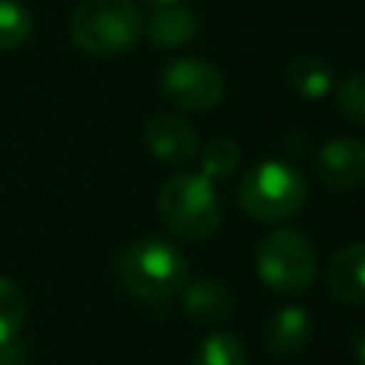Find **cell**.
Masks as SVG:
<instances>
[{"mask_svg":"<svg viewBox=\"0 0 365 365\" xmlns=\"http://www.w3.org/2000/svg\"><path fill=\"white\" fill-rule=\"evenodd\" d=\"M325 285L345 305H365V242L339 248L325 271Z\"/></svg>","mask_w":365,"mask_h":365,"instance_id":"obj_10","label":"cell"},{"mask_svg":"<svg viewBox=\"0 0 365 365\" xmlns=\"http://www.w3.org/2000/svg\"><path fill=\"white\" fill-rule=\"evenodd\" d=\"M311 331H314V322L302 305H282L268 317L262 342L271 356L288 359V356H297L308 345Z\"/></svg>","mask_w":365,"mask_h":365,"instance_id":"obj_9","label":"cell"},{"mask_svg":"<svg viewBox=\"0 0 365 365\" xmlns=\"http://www.w3.org/2000/svg\"><path fill=\"white\" fill-rule=\"evenodd\" d=\"M163 225L180 240H202L220 225V197L214 182L200 171H182L163 182L157 197Z\"/></svg>","mask_w":365,"mask_h":365,"instance_id":"obj_3","label":"cell"},{"mask_svg":"<svg viewBox=\"0 0 365 365\" xmlns=\"http://www.w3.org/2000/svg\"><path fill=\"white\" fill-rule=\"evenodd\" d=\"M26 322V297L17 282L0 277V345L17 339Z\"/></svg>","mask_w":365,"mask_h":365,"instance_id":"obj_16","label":"cell"},{"mask_svg":"<svg viewBox=\"0 0 365 365\" xmlns=\"http://www.w3.org/2000/svg\"><path fill=\"white\" fill-rule=\"evenodd\" d=\"M160 94L174 108L208 111L222 100L225 80L211 60L177 57V60H168L160 71Z\"/></svg>","mask_w":365,"mask_h":365,"instance_id":"obj_6","label":"cell"},{"mask_svg":"<svg viewBox=\"0 0 365 365\" xmlns=\"http://www.w3.org/2000/svg\"><path fill=\"white\" fill-rule=\"evenodd\" d=\"M143 31L148 34V40L157 46V48H177L182 43H188L197 31V17L188 6H180V3H165V6H157L148 20L143 23Z\"/></svg>","mask_w":365,"mask_h":365,"instance_id":"obj_12","label":"cell"},{"mask_svg":"<svg viewBox=\"0 0 365 365\" xmlns=\"http://www.w3.org/2000/svg\"><path fill=\"white\" fill-rule=\"evenodd\" d=\"M237 200L248 217L259 222H279L302 208L305 177L285 160H262L242 177Z\"/></svg>","mask_w":365,"mask_h":365,"instance_id":"obj_4","label":"cell"},{"mask_svg":"<svg viewBox=\"0 0 365 365\" xmlns=\"http://www.w3.org/2000/svg\"><path fill=\"white\" fill-rule=\"evenodd\" d=\"M34 14L23 0H0V51L17 48L31 37Z\"/></svg>","mask_w":365,"mask_h":365,"instance_id":"obj_15","label":"cell"},{"mask_svg":"<svg viewBox=\"0 0 365 365\" xmlns=\"http://www.w3.org/2000/svg\"><path fill=\"white\" fill-rule=\"evenodd\" d=\"M180 291H182V308L197 322L217 325V322L228 319L234 311V297H231L228 285L220 282L217 277H197V279L185 282Z\"/></svg>","mask_w":365,"mask_h":365,"instance_id":"obj_11","label":"cell"},{"mask_svg":"<svg viewBox=\"0 0 365 365\" xmlns=\"http://www.w3.org/2000/svg\"><path fill=\"white\" fill-rule=\"evenodd\" d=\"M257 274L277 294H302L317 274L311 240L291 228H277L257 245Z\"/></svg>","mask_w":365,"mask_h":365,"instance_id":"obj_5","label":"cell"},{"mask_svg":"<svg viewBox=\"0 0 365 365\" xmlns=\"http://www.w3.org/2000/svg\"><path fill=\"white\" fill-rule=\"evenodd\" d=\"M336 106L351 123L365 125V71L342 80V86L336 88Z\"/></svg>","mask_w":365,"mask_h":365,"instance_id":"obj_18","label":"cell"},{"mask_svg":"<svg viewBox=\"0 0 365 365\" xmlns=\"http://www.w3.org/2000/svg\"><path fill=\"white\" fill-rule=\"evenodd\" d=\"M145 3H151V6H165V3H177V0H145Z\"/></svg>","mask_w":365,"mask_h":365,"instance_id":"obj_21","label":"cell"},{"mask_svg":"<svg viewBox=\"0 0 365 365\" xmlns=\"http://www.w3.org/2000/svg\"><path fill=\"white\" fill-rule=\"evenodd\" d=\"M285 83L294 94H299L305 100H319L334 91V71L325 60H319L314 54H302L288 63Z\"/></svg>","mask_w":365,"mask_h":365,"instance_id":"obj_13","label":"cell"},{"mask_svg":"<svg viewBox=\"0 0 365 365\" xmlns=\"http://www.w3.org/2000/svg\"><path fill=\"white\" fill-rule=\"evenodd\" d=\"M0 365H26V345L17 339L0 345Z\"/></svg>","mask_w":365,"mask_h":365,"instance_id":"obj_19","label":"cell"},{"mask_svg":"<svg viewBox=\"0 0 365 365\" xmlns=\"http://www.w3.org/2000/svg\"><path fill=\"white\" fill-rule=\"evenodd\" d=\"M191 365H248V351L234 331H214L200 339Z\"/></svg>","mask_w":365,"mask_h":365,"instance_id":"obj_14","label":"cell"},{"mask_svg":"<svg viewBox=\"0 0 365 365\" xmlns=\"http://www.w3.org/2000/svg\"><path fill=\"white\" fill-rule=\"evenodd\" d=\"M240 157H242L240 145L231 137H217V140H211L205 145L200 165H202V174L208 180H222V177H228L240 165Z\"/></svg>","mask_w":365,"mask_h":365,"instance_id":"obj_17","label":"cell"},{"mask_svg":"<svg viewBox=\"0 0 365 365\" xmlns=\"http://www.w3.org/2000/svg\"><path fill=\"white\" fill-rule=\"evenodd\" d=\"M143 23L145 20L134 0H80L71 11L68 31L77 48L111 57L137 46Z\"/></svg>","mask_w":365,"mask_h":365,"instance_id":"obj_2","label":"cell"},{"mask_svg":"<svg viewBox=\"0 0 365 365\" xmlns=\"http://www.w3.org/2000/svg\"><path fill=\"white\" fill-rule=\"evenodd\" d=\"M314 168L328 188H354L365 180V143L354 137H334L319 148Z\"/></svg>","mask_w":365,"mask_h":365,"instance_id":"obj_7","label":"cell"},{"mask_svg":"<svg viewBox=\"0 0 365 365\" xmlns=\"http://www.w3.org/2000/svg\"><path fill=\"white\" fill-rule=\"evenodd\" d=\"M117 282L143 302L171 299L188 279L185 257L160 237L131 242L117 259Z\"/></svg>","mask_w":365,"mask_h":365,"instance_id":"obj_1","label":"cell"},{"mask_svg":"<svg viewBox=\"0 0 365 365\" xmlns=\"http://www.w3.org/2000/svg\"><path fill=\"white\" fill-rule=\"evenodd\" d=\"M143 134L148 151L168 165H185L197 157V131L177 114H154Z\"/></svg>","mask_w":365,"mask_h":365,"instance_id":"obj_8","label":"cell"},{"mask_svg":"<svg viewBox=\"0 0 365 365\" xmlns=\"http://www.w3.org/2000/svg\"><path fill=\"white\" fill-rule=\"evenodd\" d=\"M351 356L356 359V365H365V325L351 336Z\"/></svg>","mask_w":365,"mask_h":365,"instance_id":"obj_20","label":"cell"}]
</instances>
